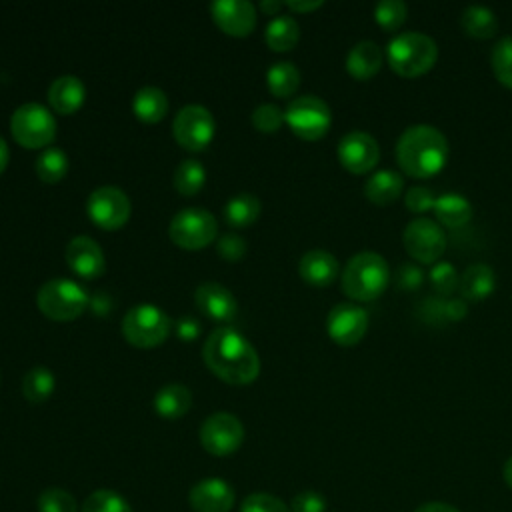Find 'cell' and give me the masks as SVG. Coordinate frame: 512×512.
Masks as SVG:
<instances>
[{
  "mask_svg": "<svg viewBox=\"0 0 512 512\" xmlns=\"http://www.w3.org/2000/svg\"><path fill=\"white\" fill-rule=\"evenodd\" d=\"M202 358L212 374L234 386L250 384L260 374L256 348L238 330L228 326L210 332L202 348Z\"/></svg>",
  "mask_w": 512,
  "mask_h": 512,
  "instance_id": "6da1fadb",
  "label": "cell"
},
{
  "mask_svg": "<svg viewBox=\"0 0 512 512\" xmlns=\"http://www.w3.org/2000/svg\"><path fill=\"white\" fill-rule=\"evenodd\" d=\"M448 154L446 136L432 124H412L396 140V162L412 178H432L444 168Z\"/></svg>",
  "mask_w": 512,
  "mask_h": 512,
  "instance_id": "7a4b0ae2",
  "label": "cell"
},
{
  "mask_svg": "<svg viewBox=\"0 0 512 512\" xmlns=\"http://www.w3.org/2000/svg\"><path fill=\"white\" fill-rule=\"evenodd\" d=\"M342 292L354 302L376 300L390 282V268L382 254L374 250H362L354 254L342 274Z\"/></svg>",
  "mask_w": 512,
  "mask_h": 512,
  "instance_id": "3957f363",
  "label": "cell"
},
{
  "mask_svg": "<svg viewBox=\"0 0 512 512\" xmlns=\"http://www.w3.org/2000/svg\"><path fill=\"white\" fill-rule=\"evenodd\" d=\"M438 60L436 40L424 32H400L386 46L388 66L402 78H418Z\"/></svg>",
  "mask_w": 512,
  "mask_h": 512,
  "instance_id": "277c9868",
  "label": "cell"
},
{
  "mask_svg": "<svg viewBox=\"0 0 512 512\" xmlns=\"http://www.w3.org/2000/svg\"><path fill=\"white\" fill-rule=\"evenodd\" d=\"M36 304L46 318L56 322H68L78 318L86 310L90 298L78 282L70 278H52L38 288Z\"/></svg>",
  "mask_w": 512,
  "mask_h": 512,
  "instance_id": "5b68a950",
  "label": "cell"
},
{
  "mask_svg": "<svg viewBox=\"0 0 512 512\" xmlns=\"http://www.w3.org/2000/svg\"><path fill=\"white\" fill-rule=\"evenodd\" d=\"M170 332V316L156 304H136L122 318L124 338L138 348H152L166 340Z\"/></svg>",
  "mask_w": 512,
  "mask_h": 512,
  "instance_id": "8992f818",
  "label": "cell"
},
{
  "mask_svg": "<svg viewBox=\"0 0 512 512\" xmlns=\"http://www.w3.org/2000/svg\"><path fill=\"white\" fill-rule=\"evenodd\" d=\"M10 132L24 148H42L56 136V118L44 104L24 102L12 112Z\"/></svg>",
  "mask_w": 512,
  "mask_h": 512,
  "instance_id": "52a82bcc",
  "label": "cell"
},
{
  "mask_svg": "<svg viewBox=\"0 0 512 512\" xmlns=\"http://www.w3.org/2000/svg\"><path fill=\"white\" fill-rule=\"evenodd\" d=\"M284 122L302 140H318L328 132L332 124V112L322 98L304 94L286 106Z\"/></svg>",
  "mask_w": 512,
  "mask_h": 512,
  "instance_id": "ba28073f",
  "label": "cell"
},
{
  "mask_svg": "<svg viewBox=\"0 0 512 512\" xmlns=\"http://www.w3.org/2000/svg\"><path fill=\"white\" fill-rule=\"evenodd\" d=\"M216 232V218L208 210L198 206L182 208L168 224L170 240L186 250H198L208 246L216 238Z\"/></svg>",
  "mask_w": 512,
  "mask_h": 512,
  "instance_id": "9c48e42d",
  "label": "cell"
},
{
  "mask_svg": "<svg viewBox=\"0 0 512 512\" xmlns=\"http://www.w3.org/2000/svg\"><path fill=\"white\" fill-rule=\"evenodd\" d=\"M172 132L176 142L182 148L190 152H198L212 142L216 132V120L206 106L186 104L176 112L172 122Z\"/></svg>",
  "mask_w": 512,
  "mask_h": 512,
  "instance_id": "30bf717a",
  "label": "cell"
},
{
  "mask_svg": "<svg viewBox=\"0 0 512 512\" xmlns=\"http://www.w3.org/2000/svg\"><path fill=\"white\" fill-rule=\"evenodd\" d=\"M406 252L420 264H436L446 250L444 228L430 218H414L402 232Z\"/></svg>",
  "mask_w": 512,
  "mask_h": 512,
  "instance_id": "8fae6325",
  "label": "cell"
},
{
  "mask_svg": "<svg viewBox=\"0 0 512 512\" xmlns=\"http://www.w3.org/2000/svg\"><path fill=\"white\" fill-rule=\"evenodd\" d=\"M86 214L98 228L116 230L130 218V200L118 186H98L86 198Z\"/></svg>",
  "mask_w": 512,
  "mask_h": 512,
  "instance_id": "7c38bea8",
  "label": "cell"
},
{
  "mask_svg": "<svg viewBox=\"0 0 512 512\" xmlns=\"http://www.w3.org/2000/svg\"><path fill=\"white\" fill-rule=\"evenodd\" d=\"M198 438L208 454L228 456L240 448L244 440V426L230 412H214L202 422Z\"/></svg>",
  "mask_w": 512,
  "mask_h": 512,
  "instance_id": "4fadbf2b",
  "label": "cell"
},
{
  "mask_svg": "<svg viewBox=\"0 0 512 512\" xmlns=\"http://www.w3.org/2000/svg\"><path fill=\"white\" fill-rule=\"evenodd\" d=\"M368 330V312L356 302H338L326 316V332L340 346L358 344Z\"/></svg>",
  "mask_w": 512,
  "mask_h": 512,
  "instance_id": "5bb4252c",
  "label": "cell"
},
{
  "mask_svg": "<svg viewBox=\"0 0 512 512\" xmlns=\"http://www.w3.org/2000/svg\"><path fill=\"white\" fill-rule=\"evenodd\" d=\"M338 160L352 174L370 172L380 160L376 138L364 130H350L338 142Z\"/></svg>",
  "mask_w": 512,
  "mask_h": 512,
  "instance_id": "9a60e30c",
  "label": "cell"
},
{
  "mask_svg": "<svg viewBox=\"0 0 512 512\" xmlns=\"http://www.w3.org/2000/svg\"><path fill=\"white\" fill-rule=\"evenodd\" d=\"M210 14L216 26L230 36H248L256 26V8L248 0H214Z\"/></svg>",
  "mask_w": 512,
  "mask_h": 512,
  "instance_id": "2e32d148",
  "label": "cell"
},
{
  "mask_svg": "<svg viewBox=\"0 0 512 512\" xmlns=\"http://www.w3.org/2000/svg\"><path fill=\"white\" fill-rule=\"evenodd\" d=\"M66 262L68 266L82 278L92 280L102 276L106 268V258L100 244L90 236H74L66 246Z\"/></svg>",
  "mask_w": 512,
  "mask_h": 512,
  "instance_id": "e0dca14e",
  "label": "cell"
},
{
  "mask_svg": "<svg viewBox=\"0 0 512 512\" xmlns=\"http://www.w3.org/2000/svg\"><path fill=\"white\" fill-rule=\"evenodd\" d=\"M194 302L206 318L216 322H230L238 312L234 294L218 282H202L194 292Z\"/></svg>",
  "mask_w": 512,
  "mask_h": 512,
  "instance_id": "ac0fdd59",
  "label": "cell"
},
{
  "mask_svg": "<svg viewBox=\"0 0 512 512\" xmlns=\"http://www.w3.org/2000/svg\"><path fill=\"white\" fill-rule=\"evenodd\" d=\"M188 500L194 512H230L234 490L222 478H204L192 486Z\"/></svg>",
  "mask_w": 512,
  "mask_h": 512,
  "instance_id": "d6986e66",
  "label": "cell"
},
{
  "mask_svg": "<svg viewBox=\"0 0 512 512\" xmlns=\"http://www.w3.org/2000/svg\"><path fill=\"white\" fill-rule=\"evenodd\" d=\"M298 272H300L302 280L308 282L310 286L324 288L336 280V276L340 274V264L332 252L314 248L300 256Z\"/></svg>",
  "mask_w": 512,
  "mask_h": 512,
  "instance_id": "ffe728a7",
  "label": "cell"
},
{
  "mask_svg": "<svg viewBox=\"0 0 512 512\" xmlns=\"http://www.w3.org/2000/svg\"><path fill=\"white\" fill-rule=\"evenodd\" d=\"M384 56V50L376 42L360 40L346 54V72L356 80H370L380 72Z\"/></svg>",
  "mask_w": 512,
  "mask_h": 512,
  "instance_id": "44dd1931",
  "label": "cell"
},
{
  "mask_svg": "<svg viewBox=\"0 0 512 512\" xmlns=\"http://www.w3.org/2000/svg\"><path fill=\"white\" fill-rule=\"evenodd\" d=\"M86 98L84 82L74 74H62L48 88V102L58 114H74Z\"/></svg>",
  "mask_w": 512,
  "mask_h": 512,
  "instance_id": "7402d4cb",
  "label": "cell"
},
{
  "mask_svg": "<svg viewBox=\"0 0 512 512\" xmlns=\"http://www.w3.org/2000/svg\"><path fill=\"white\" fill-rule=\"evenodd\" d=\"M496 288V272L490 264L474 262L460 274V294L466 302H478L490 296Z\"/></svg>",
  "mask_w": 512,
  "mask_h": 512,
  "instance_id": "603a6c76",
  "label": "cell"
},
{
  "mask_svg": "<svg viewBox=\"0 0 512 512\" xmlns=\"http://www.w3.org/2000/svg\"><path fill=\"white\" fill-rule=\"evenodd\" d=\"M404 190V178L392 168L376 170L364 182V196L376 206H388L400 198Z\"/></svg>",
  "mask_w": 512,
  "mask_h": 512,
  "instance_id": "cb8c5ba5",
  "label": "cell"
},
{
  "mask_svg": "<svg viewBox=\"0 0 512 512\" xmlns=\"http://www.w3.org/2000/svg\"><path fill=\"white\" fill-rule=\"evenodd\" d=\"M432 212L442 228H462L472 218V204L468 198L456 192H446L436 196Z\"/></svg>",
  "mask_w": 512,
  "mask_h": 512,
  "instance_id": "d4e9b609",
  "label": "cell"
},
{
  "mask_svg": "<svg viewBox=\"0 0 512 512\" xmlns=\"http://www.w3.org/2000/svg\"><path fill=\"white\" fill-rule=\"evenodd\" d=\"M154 410L158 412V416L168 418V420H176L180 416H184L190 406H192V392L178 382H170L164 384L156 394H154Z\"/></svg>",
  "mask_w": 512,
  "mask_h": 512,
  "instance_id": "484cf974",
  "label": "cell"
},
{
  "mask_svg": "<svg viewBox=\"0 0 512 512\" xmlns=\"http://www.w3.org/2000/svg\"><path fill=\"white\" fill-rule=\"evenodd\" d=\"M132 112L142 122H158L168 112V96L158 86H142L134 92Z\"/></svg>",
  "mask_w": 512,
  "mask_h": 512,
  "instance_id": "4316f807",
  "label": "cell"
},
{
  "mask_svg": "<svg viewBox=\"0 0 512 512\" xmlns=\"http://www.w3.org/2000/svg\"><path fill=\"white\" fill-rule=\"evenodd\" d=\"M460 26L468 36L488 40L498 32V18L488 6L468 4L460 14Z\"/></svg>",
  "mask_w": 512,
  "mask_h": 512,
  "instance_id": "83f0119b",
  "label": "cell"
},
{
  "mask_svg": "<svg viewBox=\"0 0 512 512\" xmlns=\"http://www.w3.org/2000/svg\"><path fill=\"white\" fill-rule=\"evenodd\" d=\"M298 38H300V26L296 18L290 14H278L266 24L264 40L276 52L292 50L298 44Z\"/></svg>",
  "mask_w": 512,
  "mask_h": 512,
  "instance_id": "f1b7e54d",
  "label": "cell"
},
{
  "mask_svg": "<svg viewBox=\"0 0 512 512\" xmlns=\"http://www.w3.org/2000/svg\"><path fill=\"white\" fill-rule=\"evenodd\" d=\"M260 200L250 192L234 194L226 206H224V218L234 228H246L252 226L260 216Z\"/></svg>",
  "mask_w": 512,
  "mask_h": 512,
  "instance_id": "f546056e",
  "label": "cell"
},
{
  "mask_svg": "<svg viewBox=\"0 0 512 512\" xmlns=\"http://www.w3.org/2000/svg\"><path fill=\"white\" fill-rule=\"evenodd\" d=\"M56 388V378L46 366H32L22 378V394L28 402L40 404L52 396Z\"/></svg>",
  "mask_w": 512,
  "mask_h": 512,
  "instance_id": "4dcf8cb0",
  "label": "cell"
},
{
  "mask_svg": "<svg viewBox=\"0 0 512 512\" xmlns=\"http://www.w3.org/2000/svg\"><path fill=\"white\" fill-rule=\"evenodd\" d=\"M266 84L274 96L286 98L296 92V88L300 84V70L296 68L294 62H288V60L274 62L266 70Z\"/></svg>",
  "mask_w": 512,
  "mask_h": 512,
  "instance_id": "1f68e13d",
  "label": "cell"
},
{
  "mask_svg": "<svg viewBox=\"0 0 512 512\" xmlns=\"http://www.w3.org/2000/svg\"><path fill=\"white\" fill-rule=\"evenodd\" d=\"M68 156L62 148L58 146H48L40 152V156L36 158V174L42 182H48V184H54V182H60L66 172H68Z\"/></svg>",
  "mask_w": 512,
  "mask_h": 512,
  "instance_id": "d6a6232c",
  "label": "cell"
},
{
  "mask_svg": "<svg viewBox=\"0 0 512 512\" xmlns=\"http://www.w3.org/2000/svg\"><path fill=\"white\" fill-rule=\"evenodd\" d=\"M206 182V168L196 158H184L174 170V188L184 196H194Z\"/></svg>",
  "mask_w": 512,
  "mask_h": 512,
  "instance_id": "836d02e7",
  "label": "cell"
},
{
  "mask_svg": "<svg viewBox=\"0 0 512 512\" xmlns=\"http://www.w3.org/2000/svg\"><path fill=\"white\" fill-rule=\"evenodd\" d=\"M490 66L496 80L502 86L512 88V34L496 40L490 52Z\"/></svg>",
  "mask_w": 512,
  "mask_h": 512,
  "instance_id": "e575fe53",
  "label": "cell"
},
{
  "mask_svg": "<svg viewBox=\"0 0 512 512\" xmlns=\"http://www.w3.org/2000/svg\"><path fill=\"white\" fill-rule=\"evenodd\" d=\"M428 280L440 298H450L460 286V274L452 262L438 260L428 272Z\"/></svg>",
  "mask_w": 512,
  "mask_h": 512,
  "instance_id": "d590c367",
  "label": "cell"
},
{
  "mask_svg": "<svg viewBox=\"0 0 512 512\" xmlns=\"http://www.w3.org/2000/svg\"><path fill=\"white\" fill-rule=\"evenodd\" d=\"M82 512H132V508L124 496H120L114 490L102 488V490L92 492L84 500Z\"/></svg>",
  "mask_w": 512,
  "mask_h": 512,
  "instance_id": "8d00e7d4",
  "label": "cell"
},
{
  "mask_svg": "<svg viewBox=\"0 0 512 512\" xmlns=\"http://www.w3.org/2000/svg\"><path fill=\"white\" fill-rule=\"evenodd\" d=\"M408 16V6L402 0H380L374 6V18L380 28L394 32L398 30Z\"/></svg>",
  "mask_w": 512,
  "mask_h": 512,
  "instance_id": "74e56055",
  "label": "cell"
},
{
  "mask_svg": "<svg viewBox=\"0 0 512 512\" xmlns=\"http://www.w3.org/2000/svg\"><path fill=\"white\" fill-rule=\"evenodd\" d=\"M38 512H76V500L62 488H46L38 496Z\"/></svg>",
  "mask_w": 512,
  "mask_h": 512,
  "instance_id": "f35d334b",
  "label": "cell"
},
{
  "mask_svg": "<svg viewBox=\"0 0 512 512\" xmlns=\"http://www.w3.org/2000/svg\"><path fill=\"white\" fill-rule=\"evenodd\" d=\"M250 120H252V126H254L258 132L270 134V132H276V130L282 126V122H284V110H280V108H278L276 104H272V102H264V104H260V106H256V108L252 110Z\"/></svg>",
  "mask_w": 512,
  "mask_h": 512,
  "instance_id": "ab89813d",
  "label": "cell"
},
{
  "mask_svg": "<svg viewBox=\"0 0 512 512\" xmlns=\"http://www.w3.org/2000/svg\"><path fill=\"white\" fill-rule=\"evenodd\" d=\"M240 512H290V510L280 498L266 492H256L244 498Z\"/></svg>",
  "mask_w": 512,
  "mask_h": 512,
  "instance_id": "60d3db41",
  "label": "cell"
},
{
  "mask_svg": "<svg viewBox=\"0 0 512 512\" xmlns=\"http://www.w3.org/2000/svg\"><path fill=\"white\" fill-rule=\"evenodd\" d=\"M424 278H426L424 270L418 264H412V262L400 264L394 272V284H396L398 290H404V292L418 290L424 284Z\"/></svg>",
  "mask_w": 512,
  "mask_h": 512,
  "instance_id": "b9f144b4",
  "label": "cell"
},
{
  "mask_svg": "<svg viewBox=\"0 0 512 512\" xmlns=\"http://www.w3.org/2000/svg\"><path fill=\"white\" fill-rule=\"evenodd\" d=\"M434 202H436V196L430 188L426 186H412L406 194H404V204L410 212H416V214H424V212H430L434 210Z\"/></svg>",
  "mask_w": 512,
  "mask_h": 512,
  "instance_id": "7bdbcfd3",
  "label": "cell"
},
{
  "mask_svg": "<svg viewBox=\"0 0 512 512\" xmlns=\"http://www.w3.org/2000/svg\"><path fill=\"white\" fill-rule=\"evenodd\" d=\"M290 512H326V498L316 490H302L292 498Z\"/></svg>",
  "mask_w": 512,
  "mask_h": 512,
  "instance_id": "ee69618b",
  "label": "cell"
},
{
  "mask_svg": "<svg viewBox=\"0 0 512 512\" xmlns=\"http://www.w3.org/2000/svg\"><path fill=\"white\" fill-rule=\"evenodd\" d=\"M216 248H218V254L224 258V260H240L246 252V242L242 236L238 234H224L218 242H216Z\"/></svg>",
  "mask_w": 512,
  "mask_h": 512,
  "instance_id": "f6af8a7d",
  "label": "cell"
},
{
  "mask_svg": "<svg viewBox=\"0 0 512 512\" xmlns=\"http://www.w3.org/2000/svg\"><path fill=\"white\" fill-rule=\"evenodd\" d=\"M200 332H202V324L198 322L196 316L186 314V316H180V318L176 320V336H178L180 340L192 342V340L198 338Z\"/></svg>",
  "mask_w": 512,
  "mask_h": 512,
  "instance_id": "bcb514c9",
  "label": "cell"
},
{
  "mask_svg": "<svg viewBox=\"0 0 512 512\" xmlns=\"http://www.w3.org/2000/svg\"><path fill=\"white\" fill-rule=\"evenodd\" d=\"M468 314L464 298H444V318L446 322H460Z\"/></svg>",
  "mask_w": 512,
  "mask_h": 512,
  "instance_id": "7dc6e473",
  "label": "cell"
},
{
  "mask_svg": "<svg viewBox=\"0 0 512 512\" xmlns=\"http://www.w3.org/2000/svg\"><path fill=\"white\" fill-rule=\"evenodd\" d=\"M290 10L294 12H312L316 8H320L324 2L322 0H288L284 2Z\"/></svg>",
  "mask_w": 512,
  "mask_h": 512,
  "instance_id": "c3c4849f",
  "label": "cell"
},
{
  "mask_svg": "<svg viewBox=\"0 0 512 512\" xmlns=\"http://www.w3.org/2000/svg\"><path fill=\"white\" fill-rule=\"evenodd\" d=\"M414 512H460V510L448 502H424Z\"/></svg>",
  "mask_w": 512,
  "mask_h": 512,
  "instance_id": "681fc988",
  "label": "cell"
},
{
  "mask_svg": "<svg viewBox=\"0 0 512 512\" xmlns=\"http://www.w3.org/2000/svg\"><path fill=\"white\" fill-rule=\"evenodd\" d=\"M282 6H286V4H284V2H278V0H262V2H260V10H264V12L270 14V16H278L280 10H282Z\"/></svg>",
  "mask_w": 512,
  "mask_h": 512,
  "instance_id": "f907efd6",
  "label": "cell"
},
{
  "mask_svg": "<svg viewBox=\"0 0 512 512\" xmlns=\"http://www.w3.org/2000/svg\"><path fill=\"white\" fill-rule=\"evenodd\" d=\"M8 158H10L8 144H6V140L0 136V174H2V172H4V168L8 166Z\"/></svg>",
  "mask_w": 512,
  "mask_h": 512,
  "instance_id": "816d5d0a",
  "label": "cell"
},
{
  "mask_svg": "<svg viewBox=\"0 0 512 512\" xmlns=\"http://www.w3.org/2000/svg\"><path fill=\"white\" fill-rule=\"evenodd\" d=\"M502 474H504V480H506V484L512 488V456L504 462V470H502Z\"/></svg>",
  "mask_w": 512,
  "mask_h": 512,
  "instance_id": "f5cc1de1",
  "label": "cell"
}]
</instances>
